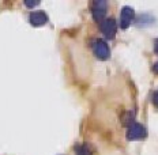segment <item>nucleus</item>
Returning a JSON list of instances; mask_svg holds the SVG:
<instances>
[{
  "label": "nucleus",
  "mask_w": 158,
  "mask_h": 155,
  "mask_svg": "<svg viewBox=\"0 0 158 155\" xmlns=\"http://www.w3.org/2000/svg\"><path fill=\"white\" fill-rule=\"evenodd\" d=\"M25 4L27 6V7H34V6L40 4V2H25Z\"/></svg>",
  "instance_id": "9"
},
{
  "label": "nucleus",
  "mask_w": 158,
  "mask_h": 155,
  "mask_svg": "<svg viewBox=\"0 0 158 155\" xmlns=\"http://www.w3.org/2000/svg\"><path fill=\"white\" fill-rule=\"evenodd\" d=\"M100 29L106 38H113L114 35H116V30H117L116 21H114L113 18L104 19V21L100 23Z\"/></svg>",
  "instance_id": "3"
},
{
  "label": "nucleus",
  "mask_w": 158,
  "mask_h": 155,
  "mask_svg": "<svg viewBox=\"0 0 158 155\" xmlns=\"http://www.w3.org/2000/svg\"><path fill=\"white\" fill-rule=\"evenodd\" d=\"M75 151H77L78 155H91V148L89 144H81V146L75 147Z\"/></svg>",
  "instance_id": "7"
},
{
  "label": "nucleus",
  "mask_w": 158,
  "mask_h": 155,
  "mask_svg": "<svg viewBox=\"0 0 158 155\" xmlns=\"http://www.w3.org/2000/svg\"><path fill=\"white\" fill-rule=\"evenodd\" d=\"M147 135L146 128L139 123H134L128 127L127 129V139L128 140H138V139H143Z\"/></svg>",
  "instance_id": "2"
},
{
  "label": "nucleus",
  "mask_w": 158,
  "mask_h": 155,
  "mask_svg": "<svg viewBox=\"0 0 158 155\" xmlns=\"http://www.w3.org/2000/svg\"><path fill=\"white\" fill-rule=\"evenodd\" d=\"M153 71H154V72H156V74H158V61H157V63H156V64H154V65H153Z\"/></svg>",
  "instance_id": "10"
},
{
  "label": "nucleus",
  "mask_w": 158,
  "mask_h": 155,
  "mask_svg": "<svg viewBox=\"0 0 158 155\" xmlns=\"http://www.w3.org/2000/svg\"><path fill=\"white\" fill-rule=\"evenodd\" d=\"M154 49H156V52L158 53V38L156 39V45H154Z\"/></svg>",
  "instance_id": "11"
},
{
  "label": "nucleus",
  "mask_w": 158,
  "mask_h": 155,
  "mask_svg": "<svg viewBox=\"0 0 158 155\" xmlns=\"http://www.w3.org/2000/svg\"><path fill=\"white\" fill-rule=\"evenodd\" d=\"M134 10L131 7H126L121 8V12H120V27L121 29H127L128 26L131 25V22H132L134 19Z\"/></svg>",
  "instance_id": "5"
},
{
  "label": "nucleus",
  "mask_w": 158,
  "mask_h": 155,
  "mask_svg": "<svg viewBox=\"0 0 158 155\" xmlns=\"http://www.w3.org/2000/svg\"><path fill=\"white\" fill-rule=\"evenodd\" d=\"M93 52H94V55L97 56V59H100V60H106L110 55V51H109V47H108L106 41L100 39V38L95 39L93 42Z\"/></svg>",
  "instance_id": "1"
},
{
  "label": "nucleus",
  "mask_w": 158,
  "mask_h": 155,
  "mask_svg": "<svg viewBox=\"0 0 158 155\" xmlns=\"http://www.w3.org/2000/svg\"><path fill=\"white\" fill-rule=\"evenodd\" d=\"M153 102H154V105H156V106H158V91H154V94H153Z\"/></svg>",
  "instance_id": "8"
},
{
  "label": "nucleus",
  "mask_w": 158,
  "mask_h": 155,
  "mask_svg": "<svg viewBox=\"0 0 158 155\" xmlns=\"http://www.w3.org/2000/svg\"><path fill=\"white\" fill-rule=\"evenodd\" d=\"M91 14H93L94 21L97 22H102L105 14H106V2L104 0H97L93 3V7H91Z\"/></svg>",
  "instance_id": "4"
},
{
  "label": "nucleus",
  "mask_w": 158,
  "mask_h": 155,
  "mask_svg": "<svg viewBox=\"0 0 158 155\" xmlns=\"http://www.w3.org/2000/svg\"><path fill=\"white\" fill-rule=\"evenodd\" d=\"M48 21H49V18L44 11H33L29 15V22L33 26H42V25L48 23Z\"/></svg>",
  "instance_id": "6"
}]
</instances>
